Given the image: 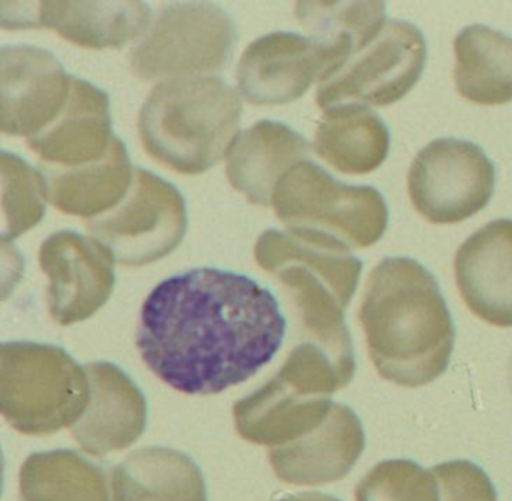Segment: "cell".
Instances as JSON below:
<instances>
[{"label":"cell","mask_w":512,"mask_h":501,"mask_svg":"<svg viewBox=\"0 0 512 501\" xmlns=\"http://www.w3.org/2000/svg\"><path fill=\"white\" fill-rule=\"evenodd\" d=\"M91 398L71 432L83 450L104 456L133 446L146 429L148 404L133 378L115 363L91 362Z\"/></svg>","instance_id":"16"},{"label":"cell","mask_w":512,"mask_h":501,"mask_svg":"<svg viewBox=\"0 0 512 501\" xmlns=\"http://www.w3.org/2000/svg\"><path fill=\"white\" fill-rule=\"evenodd\" d=\"M358 317L383 380L416 389L445 374L454 353V321L439 282L418 261H379L365 282Z\"/></svg>","instance_id":"2"},{"label":"cell","mask_w":512,"mask_h":501,"mask_svg":"<svg viewBox=\"0 0 512 501\" xmlns=\"http://www.w3.org/2000/svg\"><path fill=\"white\" fill-rule=\"evenodd\" d=\"M73 75L55 54L34 45H5L0 51V128L31 138L52 125L67 105Z\"/></svg>","instance_id":"13"},{"label":"cell","mask_w":512,"mask_h":501,"mask_svg":"<svg viewBox=\"0 0 512 501\" xmlns=\"http://www.w3.org/2000/svg\"><path fill=\"white\" fill-rule=\"evenodd\" d=\"M130 155L124 141L113 140L100 161L79 167L44 168L49 203L68 215L97 218L124 200L134 179Z\"/></svg>","instance_id":"23"},{"label":"cell","mask_w":512,"mask_h":501,"mask_svg":"<svg viewBox=\"0 0 512 501\" xmlns=\"http://www.w3.org/2000/svg\"><path fill=\"white\" fill-rule=\"evenodd\" d=\"M346 54L311 36L274 32L256 39L236 69L238 90L251 104L281 105L301 98L311 84L322 83Z\"/></svg>","instance_id":"11"},{"label":"cell","mask_w":512,"mask_h":501,"mask_svg":"<svg viewBox=\"0 0 512 501\" xmlns=\"http://www.w3.org/2000/svg\"><path fill=\"white\" fill-rule=\"evenodd\" d=\"M235 21L209 2L172 3L137 42L130 66L142 80L206 77L232 59L238 39Z\"/></svg>","instance_id":"7"},{"label":"cell","mask_w":512,"mask_h":501,"mask_svg":"<svg viewBox=\"0 0 512 501\" xmlns=\"http://www.w3.org/2000/svg\"><path fill=\"white\" fill-rule=\"evenodd\" d=\"M2 242L17 239L34 228L46 213L49 201L43 171L16 153L2 152Z\"/></svg>","instance_id":"28"},{"label":"cell","mask_w":512,"mask_h":501,"mask_svg":"<svg viewBox=\"0 0 512 501\" xmlns=\"http://www.w3.org/2000/svg\"><path fill=\"white\" fill-rule=\"evenodd\" d=\"M364 449L365 432L358 414L334 402L319 425L292 443L269 447V462L283 482L319 486L344 479Z\"/></svg>","instance_id":"15"},{"label":"cell","mask_w":512,"mask_h":501,"mask_svg":"<svg viewBox=\"0 0 512 501\" xmlns=\"http://www.w3.org/2000/svg\"><path fill=\"white\" fill-rule=\"evenodd\" d=\"M391 144L382 117L362 104L328 108L314 135V150L340 173L367 174L385 162Z\"/></svg>","instance_id":"24"},{"label":"cell","mask_w":512,"mask_h":501,"mask_svg":"<svg viewBox=\"0 0 512 501\" xmlns=\"http://www.w3.org/2000/svg\"><path fill=\"white\" fill-rule=\"evenodd\" d=\"M91 398L88 372L64 348L5 342L0 351V407L25 435H52L85 413Z\"/></svg>","instance_id":"5"},{"label":"cell","mask_w":512,"mask_h":501,"mask_svg":"<svg viewBox=\"0 0 512 501\" xmlns=\"http://www.w3.org/2000/svg\"><path fill=\"white\" fill-rule=\"evenodd\" d=\"M427 42L409 21L388 20L317 87L322 110L343 104L385 105L403 99L418 83Z\"/></svg>","instance_id":"8"},{"label":"cell","mask_w":512,"mask_h":501,"mask_svg":"<svg viewBox=\"0 0 512 501\" xmlns=\"http://www.w3.org/2000/svg\"><path fill=\"white\" fill-rule=\"evenodd\" d=\"M299 23L311 38L352 56L388 21L383 2H298Z\"/></svg>","instance_id":"27"},{"label":"cell","mask_w":512,"mask_h":501,"mask_svg":"<svg viewBox=\"0 0 512 501\" xmlns=\"http://www.w3.org/2000/svg\"><path fill=\"white\" fill-rule=\"evenodd\" d=\"M496 173L472 141L437 138L419 150L407 174L413 207L431 224H457L481 212L493 197Z\"/></svg>","instance_id":"10"},{"label":"cell","mask_w":512,"mask_h":501,"mask_svg":"<svg viewBox=\"0 0 512 501\" xmlns=\"http://www.w3.org/2000/svg\"><path fill=\"white\" fill-rule=\"evenodd\" d=\"M113 501H208L197 462L164 446L130 453L112 470Z\"/></svg>","instance_id":"22"},{"label":"cell","mask_w":512,"mask_h":501,"mask_svg":"<svg viewBox=\"0 0 512 501\" xmlns=\"http://www.w3.org/2000/svg\"><path fill=\"white\" fill-rule=\"evenodd\" d=\"M242 99L214 75L161 81L139 114L149 156L182 174H200L227 158L239 131Z\"/></svg>","instance_id":"4"},{"label":"cell","mask_w":512,"mask_h":501,"mask_svg":"<svg viewBox=\"0 0 512 501\" xmlns=\"http://www.w3.org/2000/svg\"><path fill=\"white\" fill-rule=\"evenodd\" d=\"M115 138L107 93L74 77L70 98L58 119L28 138V143L47 167L70 168L100 161Z\"/></svg>","instance_id":"19"},{"label":"cell","mask_w":512,"mask_h":501,"mask_svg":"<svg viewBox=\"0 0 512 501\" xmlns=\"http://www.w3.org/2000/svg\"><path fill=\"white\" fill-rule=\"evenodd\" d=\"M254 257L286 290L304 341L355 354L344 314L364 264L349 246L322 234L268 230L257 239Z\"/></svg>","instance_id":"3"},{"label":"cell","mask_w":512,"mask_h":501,"mask_svg":"<svg viewBox=\"0 0 512 501\" xmlns=\"http://www.w3.org/2000/svg\"><path fill=\"white\" fill-rule=\"evenodd\" d=\"M508 378H509V387H511V390H512V357H511V362H509Z\"/></svg>","instance_id":"30"},{"label":"cell","mask_w":512,"mask_h":501,"mask_svg":"<svg viewBox=\"0 0 512 501\" xmlns=\"http://www.w3.org/2000/svg\"><path fill=\"white\" fill-rule=\"evenodd\" d=\"M19 501H112L106 471L74 450L32 453L20 468Z\"/></svg>","instance_id":"26"},{"label":"cell","mask_w":512,"mask_h":501,"mask_svg":"<svg viewBox=\"0 0 512 501\" xmlns=\"http://www.w3.org/2000/svg\"><path fill=\"white\" fill-rule=\"evenodd\" d=\"M271 206L287 230L322 234L350 249L374 245L388 228V206L376 188L347 185L308 159L281 177Z\"/></svg>","instance_id":"6"},{"label":"cell","mask_w":512,"mask_h":501,"mask_svg":"<svg viewBox=\"0 0 512 501\" xmlns=\"http://www.w3.org/2000/svg\"><path fill=\"white\" fill-rule=\"evenodd\" d=\"M112 252L76 231L64 230L44 240L40 266L47 276V306L61 326L88 320L106 305L115 288Z\"/></svg>","instance_id":"12"},{"label":"cell","mask_w":512,"mask_h":501,"mask_svg":"<svg viewBox=\"0 0 512 501\" xmlns=\"http://www.w3.org/2000/svg\"><path fill=\"white\" fill-rule=\"evenodd\" d=\"M457 92L479 105L512 101V38L484 24L464 27L454 41Z\"/></svg>","instance_id":"25"},{"label":"cell","mask_w":512,"mask_h":501,"mask_svg":"<svg viewBox=\"0 0 512 501\" xmlns=\"http://www.w3.org/2000/svg\"><path fill=\"white\" fill-rule=\"evenodd\" d=\"M308 156L310 144L295 129L260 120L241 132L227 153V179L250 203L271 206L281 177Z\"/></svg>","instance_id":"20"},{"label":"cell","mask_w":512,"mask_h":501,"mask_svg":"<svg viewBox=\"0 0 512 501\" xmlns=\"http://www.w3.org/2000/svg\"><path fill=\"white\" fill-rule=\"evenodd\" d=\"M454 270L458 291L476 317L512 327V219H494L467 237Z\"/></svg>","instance_id":"18"},{"label":"cell","mask_w":512,"mask_h":501,"mask_svg":"<svg viewBox=\"0 0 512 501\" xmlns=\"http://www.w3.org/2000/svg\"><path fill=\"white\" fill-rule=\"evenodd\" d=\"M332 405L331 398L304 395L275 374L265 386L236 402L233 417L244 440L277 447L319 425Z\"/></svg>","instance_id":"21"},{"label":"cell","mask_w":512,"mask_h":501,"mask_svg":"<svg viewBox=\"0 0 512 501\" xmlns=\"http://www.w3.org/2000/svg\"><path fill=\"white\" fill-rule=\"evenodd\" d=\"M277 501H340L332 495L322 494V492H304V494H289L278 498Z\"/></svg>","instance_id":"29"},{"label":"cell","mask_w":512,"mask_h":501,"mask_svg":"<svg viewBox=\"0 0 512 501\" xmlns=\"http://www.w3.org/2000/svg\"><path fill=\"white\" fill-rule=\"evenodd\" d=\"M187 204L176 186L136 168L130 191L109 212L89 219L91 237L116 263L140 267L172 254L187 233Z\"/></svg>","instance_id":"9"},{"label":"cell","mask_w":512,"mask_h":501,"mask_svg":"<svg viewBox=\"0 0 512 501\" xmlns=\"http://www.w3.org/2000/svg\"><path fill=\"white\" fill-rule=\"evenodd\" d=\"M286 329L268 287L242 273L196 267L149 293L136 344L145 365L173 389L217 395L268 365Z\"/></svg>","instance_id":"1"},{"label":"cell","mask_w":512,"mask_h":501,"mask_svg":"<svg viewBox=\"0 0 512 501\" xmlns=\"http://www.w3.org/2000/svg\"><path fill=\"white\" fill-rule=\"evenodd\" d=\"M355 501H497L488 474L466 459L430 470L410 459H386L356 485Z\"/></svg>","instance_id":"17"},{"label":"cell","mask_w":512,"mask_h":501,"mask_svg":"<svg viewBox=\"0 0 512 501\" xmlns=\"http://www.w3.org/2000/svg\"><path fill=\"white\" fill-rule=\"evenodd\" d=\"M4 29H47L80 47L121 48L152 23L143 2H2Z\"/></svg>","instance_id":"14"}]
</instances>
